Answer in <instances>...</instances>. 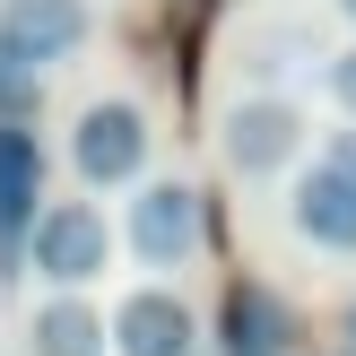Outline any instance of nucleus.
I'll use <instances>...</instances> for the list:
<instances>
[{
	"instance_id": "obj_15",
	"label": "nucleus",
	"mask_w": 356,
	"mask_h": 356,
	"mask_svg": "<svg viewBox=\"0 0 356 356\" xmlns=\"http://www.w3.org/2000/svg\"><path fill=\"white\" fill-rule=\"evenodd\" d=\"M339 9H348V17H356V0H339Z\"/></svg>"
},
{
	"instance_id": "obj_1",
	"label": "nucleus",
	"mask_w": 356,
	"mask_h": 356,
	"mask_svg": "<svg viewBox=\"0 0 356 356\" xmlns=\"http://www.w3.org/2000/svg\"><path fill=\"white\" fill-rule=\"evenodd\" d=\"M26 261H35V278H52L61 296H79L87 278L113 270V226H104V209L96 200H44L35 226H26Z\"/></svg>"
},
{
	"instance_id": "obj_13",
	"label": "nucleus",
	"mask_w": 356,
	"mask_h": 356,
	"mask_svg": "<svg viewBox=\"0 0 356 356\" xmlns=\"http://www.w3.org/2000/svg\"><path fill=\"white\" fill-rule=\"evenodd\" d=\"M322 156H330V165H339L348 183H356V131H330V148H322Z\"/></svg>"
},
{
	"instance_id": "obj_5",
	"label": "nucleus",
	"mask_w": 356,
	"mask_h": 356,
	"mask_svg": "<svg viewBox=\"0 0 356 356\" xmlns=\"http://www.w3.org/2000/svg\"><path fill=\"white\" fill-rule=\"evenodd\" d=\"M200 235H209V209H200L191 183H139V200H131V252L148 261V270H183V261L200 252Z\"/></svg>"
},
{
	"instance_id": "obj_6",
	"label": "nucleus",
	"mask_w": 356,
	"mask_h": 356,
	"mask_svg": "<svg viewBox=\"0 0 356 356\" xmlns=\"http://www.w3.org/2000/svg\"><path fill=\"white\" fill-rule=\"evenodd\" d=\"M305 322L287 313V296L261 287V278H235L218 305V356H296Z\"/></svg>"
},
{
	"instance_id": "obj_3",
	"label": "nucleus",
	"mask_w": 356,
	"mask_h": 356,
	"mask_svg": "<svg viewBox=\"0 0 356 356\" xmlns=\"http://www.w3.org/2000/svg\"><path fill=\"white\" fill-rule=\"evenodd\" d=\"M70 165H79L87 191L131 183V174L148 165V113H139L131 96H96V104L79 113V131H70Z\"/></svg>"
},
{
	"instance_id": "obj_8",
	"label": "nucleus",
	"mask_w": 356,
	"mask_h": 356,
	"mask_svg": "<svg viewBox=\"0 0 356 356\" xmlns=\"http://www.w3.org/2000/svg\"><path fill=\"white\" fill-rule=\"evenodd\" d=\"M287 226L305 243H322V252H356V183L330 156H313L305 174H296V191H287Z\"/></svg>"
},
{
	"instance_id": "obj_7",
	"label": "nucleus",
	"mask_w": 356,
	"mask_h": 356,
	"mask_svg": "<svg viewBox=\"0 0 356 356\" xmlns=\"http://www.w3.org/2000/svg\"><path fill=\"white\" fill-rule=\"evenodd\" d=\"M104 330H113V356H191L200 348V322L183 313L174 287H131Z\"/></svg>"
},
{
	"instance_id": "obj_9",
	"label": "nucleus",
	"mask_w": 356,
	"mask_h": 356,
	"mask_svg": "<svg viewBox=\"0 0 356 356\" xmlns=\"http://www.w3.org/2000/svg\"><path fill=\"white\" fill-rule=\"evenodd\" d=\"M44 209V139L35 131H0V252H17Z\"/></svg>"
},
{
	"instance_id": "obj_12",
	"label": "nucleus",
	"mask_w": 356,
	"mask_h": 356,
	"mask_svg": "<svg viewBox=\"0 0 356 356\" xmlns=\"http://www.w3.org/2000/svg\"><path fill=\"white\" fill-rule=\"evenodd\" d=\"M330 96L356 113V44H348V52H330Z\"/></svg>"
},
{
	"instance_id": "obj_2",
	"label": "nucleus",
	"mask_w": 356,
	"mask_h": 356,
	"mask_svg": "<svg viewBox=\"0 0 356 356\" xmlns=\"http://www.w3.org/2000/svg\"><path fill=\"white\" fill-rule=\"evenodd\" d=\"M305 139H313L305 104L278 96V87L235 96V104H226V122H218V148H226V165H235L243 183H261V174H287L296 156H305Z\"/></svg>"
},
{
	"instance_id": "obj_10",
	"label": "nucleus",
	"mask_w": 356,
	"mask_h": 356,
	"mask_svg": "<svg viewBox=\"0 0 356 356\" xmlns=\"http://www.w3.org/2000/svg\"><path fill=\"white\" fill-rule=\"evenodd\" d=\"M26 348L35 356H104L113 330H104V313L87 305V296H52V305L26 313Z\"/></svg>"
},
{
	"instance_id": "obj_11",
	"label": "nucleus",
	"mask_w": 356,
	"mask_h": 356,
	"mask_svg": "<svg viewBox=\"0 0 356 356\" xmlns=\"http://www.w3.org/2000/svg\"><path fill=\"white\" fill-rule=\"evenodd\" d=\"M35 104H44V79H35V70H17V61H0V131H26Z\"/></svg>"
},
{
	"instance_id": "obj_14",
	"label": "nucleus",
	"mask_w": 356,
	"mask_h": 356,
	"mask_svg": "<svg viewBox=\"0 0 356 356\" xmlns=\"http://www.w3.org/2000/svg\"><path fill=\"white\" fill-rule=\"evenodd\" d=\"M339 330H348V356H356V296H348V322H339Z\"/></svg>"
},
{
	"instance_id": "obj_4",
	"label": "nucleus",
	"mask_w": 356,
	"mask_h": 356,
	"mask_svg": "<svg viewBox=\"0 0 356 356\" xmlns=\"http://www.w3.org/2000/svg\"><path fill=\"white\" fill-rule=\"evenodd\" d=\"M87 35H96V9L87 0H0V61L35 70V79L52 61H70Z\"/></svg>"
}]
</instances>
